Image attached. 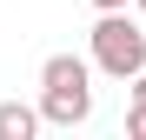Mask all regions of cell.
Wrapping results in <instances>:
<instances>
[{
    "instance_id": "cell-1",
    "label": "cell",
    "mask_w": 146,
    "mask_h": 140,
    "mask_svg": "<svg viewBox=\"0 0 146 140\" xmlns=\"http://www.w3.org/2000/svg\"><path fill=\"white\" fill-rule=\"evenodd\" d=\"M93 113V67L80 54H53L40 67V120L46 127H80Z\"/></svg>"
},
{
    "instance_id": "cell-2",
    "label": "cell",
    "mask_w": 146,
    "mask_h": 140,
    "mask_svg": "<svg viewBox=\"0 0 146 140\" xmlns=\"http://www.w3.org/2000/svg\"><path fill=\"white\" fill-rule=\"evenodd\" d=\"M93 67L113 74V80H133L146 67V33H139V20H126V7L100 13V27H93Z\"/></svg>"
},
{
    "instance_id": "cell-3",
    "label": "cell",
    "mask_w": 146,
    "mask_h": 140,
    "mask_svg": "<svg viewBox=\"0 0 146 140\" xmlns=\"http://www.w3.org/2000/svg\"><path fill=\"white\" fill-rule=\"evenodd\" d=\"M33 133H40V107L0 100V140H33Z\"/></svg>"
},
{
    "instance_id": "cell-4",
    "label": "cell",
    "mask_w": 146,
    "mask_h": 140,
    "mask_svg": "<svg viewBox=\"0 0 146 140\" xmlns=\"http://www.w3.org/2000/svg\"><path fill=\"white\" fill-rule=\"evenodd\" d=\"M126 133H133V140H146V107H126Z\"/></svg>"
},
{
    "instance_id": "cell-5",
    "label": "cell",
    "mask_w": 146,
    "mask_h": 140,
    "mask_svg": "<svg viewBox=\"0 0 146 140\" xmlns=\"http://www.w3.org/2000/svg\"><path fill=\"white\" fill-rule=\"evenodd\" d=\"M133 107H146V67L133 74Z\"/></svg>"
},
{
    "instance_id": "cell-6",
    "label": "cell",
    "mask_w": 146,
    "mask_h": 140,
    "mask_svg": "<svg viewBox=\"0 0 146 140\" xmlns=\"http://www.w3.org/2000/svg\"><path fill=\"white\" fill-rule=\"evenodd\" d=\"M93 7H100V13H113V7H126V0H93Z\"/></svg>"
},
{
    "instance_id": "cell-7",
    "label": "cell",
    "mask_w": 146,
    "mask_h": 140,
    "mask_svg": "<svg viewBox=\"0 0 146 140\" xmlns=\"http://www.w3.org/2000/svg\"><path fill=\"white\" fill-rule=\"evenodd\" d=\"M133 7H139V13H146V0H133Z\"/></svg>"
}]
</instances>
